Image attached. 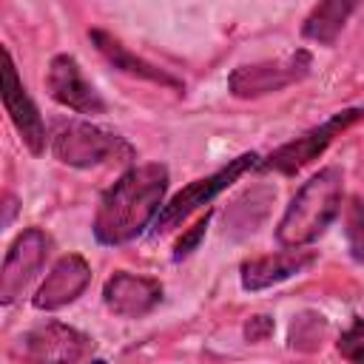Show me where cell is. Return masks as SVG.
<instances>
[{
	"label": "cell",
	"instance_id": "1",
	"mask_svg": "<svg viewBox=\"0 0 364 364\" xmlns=\"http://www.w3.org/2000/svg\"><path fill=\"white\" fill-rule=\"evenodd\" d=\"M168 168L162 162L131 165L102 196L91 222L100 245L134 242L165 205Z\"/></svg>",
	"mask_w": 364,
	"mask_h": 364
},
{
	"label": "cell",
	"instance_id": "2",
	"mask_svg": "<svg viewBox=\"0 0 364 364\" xmlns=\"http://www.w3.org/2000/svg\"><path fill=\"white\" fill-rule=\"evenodd\" d=\"M341 196H344V173L336 165L321 168L313 173L290 199L284 208L276 239L282 247H304L316 242L341 213Z\"/></svg>",
	"mask_w": 364,
	"mask_h": 364
},
{
	"label": "cell",
	"instance_id": "3",
	"mask_svg": "<svg viewBox=\"0 0 364 364\" xmlns=\"http://www.w3.org/2000/svg\"><path fill=\"white\" fill-rule=\"evenodd\" d=\"M51 154L68 168H100V165H128L134 162V145L105 131L94 122H68L51 139Z\"/></svg>",
	"mask_w": 364,
	"mask_h": 364
},
{
	"label": "cell",
	"instance_id": "4",
	"mask_svg": "<svg viewBox=\"0 0 364 364\" xmlns=\"http://www.w3.org/2000/svg\"><path fill=\"white\" fill-rule=\"evenodd\" d=\"M250 168H259V154H256V151L239 154L236 159H230V162L222 165L219 171L188 182L182 191H176V193L162 205V210H159L156 219H154V233H168V230H173V228H176L182 219H188L193 210H199L202 205H210L222 191H228V188H230L242 173H247Z\"/></svg>",
	"mask_w": 364,
	"mask_h": 364
},
{
	"label": "cell",
	"instance_id": "5",
	"mask_svg": "<svg viewBox=\"0 0 364 364\" xmlns=\"http://www.w3.org/2000/svg\"><path fill=\"white\" fill-rule=\"evenodd\" d=\"M310 68H313V54L307 48H296L276 60H259L233 68L228 77V91L236 100H256L301 82L310 74Z\"/></svg>",
	"mask_w": 364,
	"mask_h": 364
},
{
	"label": "cell",
	"instance_id": "6",
	"mask_svg": "<svg viewBox=\"0 0 364 364\" xmlns=\"http://www.w3.org/2000/svg\"><path fill=\"white\" fill-rule=\"evenodd\" d=\"M91 350H94L91 336L54 318L28 327L14 341V355L26 364H77Z\"/></svg>",
	"mask_w": 364,
	"mask_h": 364
},
{
	"label": "cell",
	"instance_id": "7",
	"mask_svg": "<svg viewBox=\"0 0 364 364\" xmlns=\"http://www.w3.org/2000/svg\"><path fill=\"white\" fill-rule=\"evenodd\" d=\"M361 119H364V108H361V105L344 108V111L333 114L330 119H324L321 125H313V128L304 131L301 136H296V139L279 145L276 151H270L267 159L259 162V168H262V171H276V173H287V176H290V173L301 171L304 165H310L313 159H318L341 131H347L350 125H355V122H361Z\"/></svg>",
	"mask_w": 364,
	"mask_h": 364
},
{
	"label": "cell",
	"instance_id": "8",
	"mask_svg": "<svg viewBox=\"0 0 364 364\" xmlns=\"http://www.w3.org/2000/svg\"><path fill=\"white\" fill-rule=\"evenodd\" d=\"M48 250H51V239L40 228H26L9 245L3 267H0V301L6 307L23 296V290L31 284V279L46 264Z\"/></svg>",
	"mask_w": 364,
	"mask_h": 364
},
{
	"label": "cell",
	"instance_id": "9",
	"mask_svg": "<svg viewBox=\"0 0 364 364\" xmlns=\"http://www.w3.org/2000/svg\"><path fill=\"white\" fill-rule=\"evenodd\" d=\"M46 88L48 97L54 102H60L63 108H71L77 114L85 117H100L108 111L102 94L88 82V77L82 74L80 63L71 54H54L48 68H46Z\"/></svg>",
	"mask_w": 364,
	"mask_h": 364
},
{
	"label": "cell",
	"instance_id": "10",
	"mask_svg": "<svg viewBox=\"0 0 364 364\" xmlns=\"http://www.w3.org/2000/svg\"><path fill=\"white\" fill-rule=\"evenodd\" d=\"M3 108L11 119V125L17 128L23 145L40 156L46 151V122L40 117V108L34 105V100L28 97L23 80L17 77L11 51L3 46Z\"/></svg>",
	"mask_w": 364,
	"mask_h": 364
},
{
	"label": "cell",
	"instance_id": "11",
	"mask_svg": "<svg viewBox=\"0 0 364 364\" xmlns=\"http://www.w3.org/2000/svg\"><path fill=\"white\" fill-rule=\"evenodd\" d=\"M91 284V264L85 262V256L80 253H65L54 262V267L48 270V276L43 279V284L34 290L31 296V307L34 310H60L71 301H77L85 287Z\"/></svg>",
	"mask_w": 364,
	"mask_h": 364
},
{
	"label": "cell",
	"instance_id": "12",
	"mask_svg": "<svg viewBox=\"0 0 364 364\" xmlns=\"http://www.w3.org/2000/svg\"><path fill=\"white\" fill-rule=\"evenodd\" d=\"M102 301L119 318H142L162 301V282L151 276L117 270L102 284Z\"/></svg>",
	"mask_w": 364,
	"mask_h": 364
},
{
	"label": "cell",
	"instance_id": "13",
	"mask_svg": "<svg viewBox=\"0 0 364 364\" xmlns=\"http://www.w3.org/2000/svg\"><path fill=\"white\" fill-rule=\"evenodd\" d=\"M316 262V250L307 247H284L279 253H264L242 262L239 267V282L247 293L267 290L273 284H282L299 273H304Z\"/></svg>",
	"mask_w": 364,
	"mask_h": 364
},
{
	"label": "cell",
	"instance_id": "14",
	"mask_svg": "<svg viewBox=\"0 0 364 364\" xmlns=\"http://www.w3.org/2000/svg\"><path fill=\"white\" fill-rule=\"evenodd\" d=\"M88 40L94 43V48L119 71V74H128L134 80H145V82H154V85H162V88H171V91H182L185 82L179 77H173L171 71L148 63L145 57L134 54L131 48L122 46V40H117L111 31L105 28H91L88 31Z\"/></svg>",
	"mask_w": 364,
	"mask_h": 364
},
{
	"label": "cell",
	"instance_id": "15",
	"mask_svg": "<svg viewBox=\"0 0 364 364\" xmlns=\"http://www.w3.org/2000/svg\"><path fill=\"white\" fill-rule=\"evenodd\" d=\"M353 11H355L353 0H324V3L313 6L301 23L304 40H313L318 46H333Z\"/></svg>",
	"mask_w": 364,
	"mask_h": 364
},
{
	"label": "cell",
	"instance_id": "16",
	"mask_svg": "<svg viewBox=\"0 0 364 364\" xmlns=\"http://www.w3.org/2000/svg\"><path fill=\"white\" fill-rule=\"evenodd\" d=\"M324 333H327V318H324L321 313L304 310V313L293 316L287 341H290V347H293V350H304V353H307V350L321 347Z\"/></svg>",
	"mask_w": 364,
	"mask_h": 364
},
{
	"label": "cell",
	"instance_id": "17",
	"mask_svg": "<svg viewBox=\"0 0 364 364\" xmlns=\"http://www.w3.org/2000/svg\"><path fill=\"white\" fill-rule=\"evenodd\" d=\"M344 236H347L350 256L355 262H364V199L361 196H350V202H347V210H344Z\"/></svg>",
	"mask_w": 364,
	"mask_h": 364
},
{
	"label": "cell",
	"instance_id": "18",
	"mask_svg": "<svg viewBox=\"0 0 364 364\" xmlns=\"http://www.w3.org/2000/svg\"><path fill=\"white\" fill-rule=\"evenodd\" d=\"M341 358H347L350 364H364V318H353V324L338 336L336 341Z\"/></svg>",
	"mask_w": 364,
	"mask_h": 364
},
{
	"label": "cell",
	"instance_id": "19",
	"mask_svg": "<svg viewBox=\"0 0 364 364\" xmlns=\"http://www.w3.org/2000/svg\"><path fill=\"white\" fill-rule=\"evenodd\" d=\"M210 210L205 213V216H199L179 239H176V245H173V262H182V259H188L199 245H202V239H205V233H208V225H210Z\"/></svg>",
	"mask_w": 364,
	"mask_h": 364
},
{
	"label": "cell",
	"instance_id": "20",
	"mask_svg": "<svg viewBox=\"0 0 364 364\" xmlns=\"http://www.w3.org/2000/svg\"><path fill=\"white\" fill-rule=\"evenodd\" d=\"M273 330H276V324H273V318H270V316H264V313H256V316H250V318L245 321V327H242V333H245V341H250V344L267 341V338L273 336Z\"/></svg>",
	"mask_w": 364,
	"mask_h": 364
},
{
	"label": "cell",
	"instance_id": "21",
	"mask_svg": "<svg viewBox=\"0 0 364 364\" xmlns=\"http://www.w3.org/2000/svg\"><path fill=\"white\" fill-rule=\"evenodd\" d=\"M11 216H14V196H6V219H3V225H9Z\"/></svg>",
	"mask_w": 364,
	"mask_h": 364
},
{
	"label": "cell",
	"instance_id": "22",
	"mask_svg": "<svg viewBox=\"0 0 364 364\" xmlns=\"http://www.w3.org/2000/svg\"><path fill=\"white\" fill-rule=\"evenodd\" d=\"M88 364H108V361H105V358H91Z\"/></svg>",
	"mask_w": 364,
	"mask_h": 364
}]
</instances>
